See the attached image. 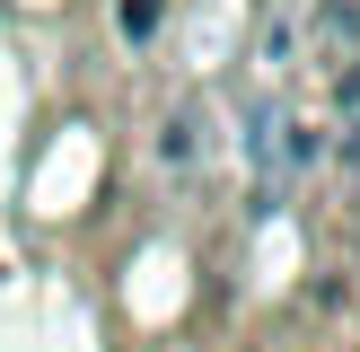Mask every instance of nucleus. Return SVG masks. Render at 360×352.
Wrapping results in <instances>:
<instances>
[{"instance_id":"f257e3e1","label":"nucleus","mask_w":360,"mask_h":352,"mask_svg":"<svg viewBox=\"0 0 360 352\" xmlns=\"http://www.w3.org/2000/svg\"><path fill=\"white\" fill-rule=\"evenodd\" d=\"M193 150H202V115L176 106V115L158 123V158H167V168H193Z\"/></svg>"},{"instance_id":"f03ea898","label":"nucleus","mask_w":360,"mask_h":352,"mask_svg":"<svg viewBox=\"0 0 360 352\" xmlns=\"http://www.w3.org/2000/svg\"><path fill=\"white\" fill-rule=\"evenodd\" d=\"M316 158H326V132H316V123H290V115H281V141H273V168H316Z\"/></svg>"},{"instance_id":"7ed1b4c3","label":"nucleus","mask_w":360,"mask_h":352,"mask_svg":"<svg viewBox=\"0 0 360 352\" xmlns=\"http://www.w3.org/2000/svg\"><path fill=\"white\" fill-rule=\"evenodd\" d=\"M158 18H167V0H123V35H132V44L158 35Z\"/></svg>"},{"instance_id":"20e7f679","label":"nucleus","mask_w":360,"mask_h":352,"mask_svg":"<svg viewBox=\"0 0 360 352\" xmlns=\"http://www.w3.org/2000/svg\"><path fill=\"white\" fill-rule=\"evenodd\" d=\"M334 97H343V115H360V62H343V70H334Z\"/></svg>"}]
</instances>
